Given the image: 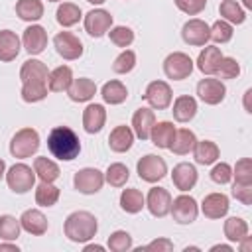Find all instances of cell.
<instances>
[{"mask_svg": "<svg viewBox=\"0 0 252 252\" xmlns=\"http://www.w3.org/2000/svg\"><path fill=\"white\" fill-rule=\"evenodd\" d=\"M144 207H146V197L142 195L140 189H124L120 193V209L122 211L130 213V215H136Z\"/></svg>", "mask_w": 252, "mask_h": 252, "instance_id": "1f68e13d", "label": "cell"}, {"mask_svg": "<svg viewBox=\"0 0 252 252\" xmlns=\"http://www.w3.org/2000/svg\"><path fill=\"white\" fill-rule=\"evenodd\" d=\"M53 45H55V51L67 61H75L83 55V41L71 32H59L53 37Z\"/></svg>", "mask_w": 252, "mask_h": 252, "instance_id": "30bf717a", "label": "cell"}, {"mask_svg": "<svg viewBox=\"0 0 252 252\" xmlns=\"http://www.w3.org/2000/svg\"><path fill=\"white\" fill-rule=\"evenodd\" d=\"M6 175V163H4V159H0V179Z\"/></svg>", "mask_w": 252, "mask_h": 252, "instance_id": "680465c9", "label": "cell"}, {"mask_svg": "<svg viewBox=\"0 0 252 252\" xmlns=\"http://www.w3.org/2000/svg\"><path fill=\"white\" fill-rule=\"evenodd\" d=\"M238 242H240V250H242V252H250V248H252V238H250L248 234H246L242 240H238Z\"/></svg>", "mask_w": 252, "mask_h": 252, "instance_id": "db71d44e", "label": "cell"}, {"mask_svg": "<svg viewBox=\"0 0 252 252\" xmlns=\"http://www.w3.org/2000/svg\"><path fill=\"white\" fill-rule=\"evenodd\" d=\"M242 4H244V8H248V10L252 8V0H242Z\"/></svg>", "mask_w": 252, "mask_h": 252, "instance_id": "94428289", "label": "cell"}, {"mask_svg": "<svg viewBox=\"0 0 252 252\" xmlns=\"http://www.w3.org/2000/svg\"><path fill=\"white\" fill-rule=\"evenodd\" d=\"M132 144H134V132H132V128L126 126V124L116 126V128L110 132V136H108V146H110V150L116 152V154L128 152V150L132 148Z\"/></svg>", "mask_w": 252, "mask_h": 252, "instance_id": "603a6c76", "label": "cell"}, {"mask_svg": "<svg viewBox=\"0 0 252 252\" xmlns=\"http://www.w3.org/2000/svg\"><path fill=\"white\" fill-rule=\"evenodd\" d=\"M22 43H24V47H26V51L30 55H39L47 47V32H45V28L39 26V24L28 26L24 30Z\"/></svg>", "mask_w": 252, "mask_h": 252, "instance_id": "5bb4252c", "label": "cell"}, {"mask_svg": "<svg viewBox=\"0 0 252 252\" xmlns=\"http://www.w3.org/2000/svg\"><path fill=\"white\" fill-rule=\"evenodd\" d=\"M59 199V187H55L53 183L41 181L35 187V203L39 207H53Z\"/></svg>", "mask_w": 252, "mask_h": 252, "instance_id": "8d00e7d4", "label": "cell"}, {"mask_svg": "<svg viewBox=\"0 0 252 252\" xmlns=\"http://www.w3.org/2000/svg\"><path fill=\"white\" fill-rule=\"evenodd\" d=\"M219 14L224 22L228 24H244L246 20V12L242 10V6L236 2V0H222L220 6H219Z\"/></svg>", "mask_w": 252, "mask_h": 252, "instance_id": "d590c367", "label": "cell"}, {"mask_svg": "<svg viewBox=\"0 0 252 252\" xmlns=\"http://www.w3.org/2000/svg\"><path fill=\"white\" fill-rule=\"evenodd\" d=\"M47 150L61 161H71L81 154V140L69 126H55L47 136Z\"/></svg>", "mask_w": 252, "mask_h": 252, "instance_id": "6da1fadb", "label": "cell"}, {"mask_svg": "<svg viewBox=\"0 0 252 252\" xmlns=\"http://www.w3.org/2000/svg\"><path fill=\"white\" fill-rule=\"evenodd\" d=\"M197 94L199 98L205 102V104H219L224 100V94H226V87L220 79H201L197 83Z\"/></svg>", "mask_w": 252, "mask_h": 252, "instance_id": "4fadbf2b", "label": "cell"}, {"mask_svg": "<svg viewBox=\"0 0 252 252\" xmlns=\"http://www.w3.org/2000/svg\"><path fill=\"white\" fill-rule=\"evenodd\" d=\"M16 14L24 22H37L43 16V2L41 0H18Z\"/></svg>", "mask_w": 252, "mask_h": 252, "instance_id": "d6a6232c", "label": "cell"}, {"mask_svg": "<svg viewBox=\"0 0 252 252\" xmlns=\"http://www.w3.org/2000/svg\"><path fill=\"white\" fill-rule=\"evenodd\" d=\"M248 234V222L240 217H228L224 220V236L230 242H238Z\"/></svg>", "mask_w": 252, "mask_h": 252, "instance_id": "74e56055", "label": "cell"}, {"mask_svg": "<svg viewBox=\"0 0 252 252\" xmlns=\"http://www.w3.org/2000/svg\"><path fill=\"white\" fill-rule=\"evenodd\" d=\"M195 142H197L195 132L189 130V128H181V130H175V136H173V142H171L169 150L177 156H185V154L193 152Z\"/></svg>", "mask_w": 252, "mask_h": 252, "instance_id": "f546056e", "label": "cell"}, {"mask_svg": "<svg viewBox=\"0 0 252 252\" xmlns=\"http://www.w3.org/2000/svg\"><path fill=\"white\" fill-rule=\"evenodd\" d=\"M171 112H173V118L177 122H189L197 114V100L189 94H181V96L175 98Z\"/></svg>", "mask_w": 252, "mask_h": 252, "instance_id": "83f0119b", "label": "cell"}, {"mask_svg": "<svg viewBox=\"0 0 252 252\" xmlns=\"http://www.w3.org/2000/svg\"><path fill=\"white\" fill-rule=\"evenodd\" d=\"M209 33H211V39H213L215 43H226V41L232 39L234 30H232V24H228V22H224V20L220 18V20H217L213 26H209Z\"/></svg>", "mask_w": 252, "mask_h": 252, "instance_id": "7bdbcfd3", "label": "cell"}, {"mask_svg": "<svg viewBox=\"0 0 252 252\" xmlns=\"http://www.w3.org/2000/svg\"><path fill=\"white\" fill-rule=\"evenodd\" d=\"M73 185L79 193L83 195H93L98 193L104 185V173L98 171L96 167H83L75 173L73 177Z\"/></svg>", "mask_w": 252, "mask_h": 252, "instance_id": "52a82bcc", "label": "cell"}, {"mask_svg": "<svg viewBox=\"0 0 252 252\" xmlns=\"http://www.w3.org/2000/svg\"><path fill=\"white\" fill-rule=\"evenodd\" d=\"M33 171H35V177L47 183H53L55 179H59V165L45 156L33 159Z\"/></svg>", "mask_w": 252, "mask_h": 252, "instance_id": "e575fe53", "label": "cell"}, {"mask_svg": "<svg viewBox=\"0 0 252 252\" xmlns=\"http://www.w3.org/2000/svg\"><path fill=\"white\" fill-rule=\"evenodd\" d=\"M67 94L73 102H89L96 94V85H94L93 79L79 77V79L71 81V85L67 89Z\"/></svg>", "mask_w": 252, "mask_h": 252, "instance_id": "ffe728a7", "label": "cell"}, {"mask_svg": "<svg viewBox=\"0 0 252 252\" xmlns=\"http://www.w3.org/2000/svg\"><path fill=\"white\" fill-rule=\"evenodd\" d=\"M173 220L177 224H191L197 215H199V207L197 201L191 195H177L175 199H171V209H169Z\"/></svg>", "mask_w": 252, "mask_h": 252, "instance_id": "ba28073f", "label": "cell"}, {"mask_svg": "<svg viewBox=\"0 0 252 252\" xmlns=\"http://www.w3.org/2000/svg\"><path fill=\"white\" fill-rule=\"evenodd\" d=\"M222 59V53H220V47L217 45H205L197 57V69L203 73V75H215L217 69H219V63Z\"/></svg>", "mask_w": 252, "mask_h": 252, "instance_id": "7402d4cb", "label": "cell"}, {"mask_svg": "<svg viewBox=\"0 0 252 252\" xmlns=\"http://www.w3.org/2000/svg\"><path fill=\"white\" fill-rule=\"evenodd\" d=\"M71 81H73V71H71V67L59 65V67H55V69L49 73V77H47V89L53 91V93H63V91L69 89Z\"/></svg>", "mask_w": 252, "mask_h": 252, "instance_id": "f1b7e54d", "label": "cell"}, {"mask_svg": "<svg viewBox=\"0 0 252 252\" xmlns=\"http://www.w3.org/2000/svg\"><path fill=\"white\" fill-rule=\"evenodd\" d=\"M112 28V14L104 8H94L85 14V32L93 37H102Z\"/></svg>", "mask_w": 252, "mask_h": 252, "instance_id": "9c48e42d", "label": "cell"}, {"mask_svg": "<svg viewBox=\"0 0 252 252\" xmlns=\"http://www.w3.org/2000/svg\"><path fill=\"white\" fill-rule=\"evenodd\" d=\"M193 156H195V161L199 165H211V163H215L219 159L220 150L211 140H201V142L197 140L195 146H193Z\"/></svg>", "mask_w": 252, "mask_h": 252, "instance_id": "4316f807", "label": "cell"}, {"mask_svg": "<svg viewBox=\"0 0 252 252\" xmlns=\"http://www.w3.org/2000/svg\"><path fill=\"white\" fill-rule=\"evenodd\" d=\"M55 18H57V24L63 26V28H71L75 24H79V20L83 18V12L77 4L73 2H61L57 12H55Z\"/></svg>", "mask_w": 252, "mask_h": 252, "instance_id": "836d02e7", "label": "cell"}, {"mask_svg": "<svg viewBox=\"0 0 252 252\" xmlns=\"http://www.w3.org/2000/svg\"><path fill=\"white\" fill-rule=\"evenodd\" d=\"M45 96H47V83H39V81L22 83V98L26 102H39Z\"/></svg>", "mask_w": 252, "mask_h": 252, "instance_id": "ab89813d", "label": "cell"}, {"mask_svg": "<svg viewBox=\"0 0 252 252\" xmlns=\"http://www.w3.org/2000/svg\"><path fill=\"white\" fill-rule=\"evenodd\" d=\"M230 209V203H228V197L224 193H209L203 203H201V211L207 219H222Z\"/></svg>", "mask_w": 252, "mask_h": 252, "instance_id": "2e32d148", "label": "cell"}, {"mask_svg": "<svg viewBox=\"0 0 252 252\" xmlns=\"http://www.w3.org/2000/svg\"><path fill=\"white\" fill-rule=\"evenodd\" d=\"M0 252H20V248L6 240V242H0Z\"/></svg>", "mask_w": 252, "mask_h": 252, "instance_id": "f5cc1de1", "label": "cell"}, {"mask_svg": "<svg viewBox=\"0 0 252 252\" xmlns=\"http://www.w3.org/2000/svg\"><path fill=\"white\" fill-rule=\"evenodd\" d=\"M85 252H102L104 250V246H100V244H85V248H83Z\"/></svg>", "mask_w": 252, "mask_h": 252, "instance_id": "9f6ffc18", "label": "cell"}, {"mask_svg": "<svg viewBox=\"0 0 252 252\" xmlns=\"http://www.w3.org/2000/svg\"><path fill=\"white\" fill-rule=\"evenodd\" d=\"M173 136H175V126L173 122L169 120H161V122H156L152 126V132H150V140L154 146L158 148H163V150H169L171 142H173Z\"/></svg>", "mask_w": 252, "mask_h": 252, "instance_id": "cb8c5ba5", "label": "cell"}, {"mask_svg": "<svg viewBox=\"0 0 252 252\" xmlns=\"http://www.w3.org/2000/svg\"><path fill=\"white\" fill-rule=\"evenodd\" d=\"M47 77H49V71H47L45 63L39 59H28V61H24V65L20 69L22 83H30V81L47 83Z\"/></svg>", "mask_w": 252, "mask_h": 252, "instance_id": "484cf974", "label": "cell"}, {"mask_svg": "<svg viewBox=\"0 0 252 252\" xmlns=\"http://www.w3.org/2000/svg\"><path fill=\"white\" fill-rule=\"evenodd\" d=\"M173 2L183 14H189V16L201 14L207 6V0H173Z\"/></svg>", "mask_w": 252, "mask_h": 252, "instance_id": "681fc988", "label": "cell"}, {"mask_svg": "<svg viewBox=\"0 0 252 252\" xmlns=\"http://www.w3.org/2000/svg\"><path fill=\"white\" fill-rule=\"evenodd\" d=\"M20 230H22L20 219H16L12 215L0 217V238L2 240H16L20 236Z\"/></svg>", "mask_w": 252, "mask_h": 252, "instance_id": "60d3db41", "label": "cell"}, {"mask_svg": "<svg viewBox=\"0 0 252 252\" xmlns=\"http://www.w3.org/2000/svg\"><path fill=\"white\" fill-rule=\"evenodd\" d=\"M108 248L112 252H126L132 248V236L126 230H114L108 236Z\"/></svg>", "mask_w": 252, "mask_h": 252, "instance_id": "bcb514c9", "label": "cell"}, {"mask_svg": "<svg viewBox=\"0 0 252 252\" xmlns=\"http://www.w3.org/2000/svg\"><path fill=\"white\" fill-rule=\"evenodd\" d=\"M181 37L185 43L189 45H195V47H203L207 45V41L211 39V33H209V24L199 20V18H193V20H187L181 28Z\"/></svg>", "mask_w": 252, "mask_h": 252, "instance_id": "8fae6325", "label": "cell"}, {"mask_svg": "<svg viewBox=\"0 0 252 252\" xmlns=\"http://www.w3.org/2000/svg\"><path fill=\"white\" fill-rule=\"evenodd\" d=\"M154 124H156V114H154L152 108L142 106L132 116V132L140 140H150V132H152Z\"/></svg>", "mask_w": 252, "mask_h": 252, "instance_id": "d6986e66", "label": "cell"}, {"mask_svg": "<svg viewBox=\"0 0 252 252\" xmlns=\"http://www.w3.org/2000/svg\"><path fill=\"white\" fill-rule=\"evenodd\" d=\"M100 94H102V100L106 104H122L128 98V89L120 81H108L102 85Z\"/></svg>", "mask_w": 252, "mask_h": 252, "instance_id": "4dcf8cb0", "label": "cell"}, {"mask_svg": "<svg viewBox=\"0 0 252 252\" xmlns=\"http://www.w3.org/2000/svg\"><path fill=\"white\" fill-rule=\"evenodd\" d=\"M136 169H138L140 179H144L148 183H158V181H161L167 175V163H165V159L159 158V156H156V154H146L138 161Z\"/></svg>", "mask_w": 252, "mask_h": 252, "instance_id": "5b68a950", "label": "cell"}, {"mask_svg": "<svg viewBox=\"0 0 252 252\" xmlns=\"http://www.w3.org/2000/svg\"><path fill=\"white\" fill-rule=\"evenodd\" d=\"M63 230H65V236L71 240V242H89L91 238L96 236V230H98V222H96V217L89 211H75L71 213L67 219H65V224H63Z\"/></svg>", "mask_w": 252, "mask_h": 252, "instance_id": "7a4b0ae2", "label": "cell"}, {"mask_svg": "<svg viewBox=\"0 0 252 252\" xmlns=\"http://www.w3.org/2000/svg\"><path fill=\"white\" fill-rule=\"evenodd\" d=\"M171 181L183 193L189 191V189H193L195 183H197V169H195V165L193 163H187V161L177 163L173 167V171H171Z\"/></svg>", "mask_w": 252, "mask_h": 252, "instance_id": "e0dca14e", "label": "cell"}, {"mask_svg": "<svg viewBox=\"0 0 252 252\" xmlns=\"http://www.w3.org/2000/svg\"><path fill=\"white\" fill-rule=\"evenodd\" d=\"M20 224H22V228L26 232H30L33 236L45 234L47 232V226H49L45 215L39 209H28V211H24L22 217H20Z\"/></svg>", "mask_w": 252, "mask_h": 252, "instance_id": "ac0fdd59", "label": "cell"}, {"mask_svg": "<svg viewBox=\"0 0 252 252\" xmlns=\"http://www.w3.org/2000/svg\"><path fill=\"white\" fill-rule=\"evenodd\" d=\"M250 96H252V89H248L246 93H244V110L250 114L252 112V106H250Z\"/></svg>", "mask_w": 252, "mask_h": 252, "instance_id": "11a10c76", "label": "cell"}, {"mask_svg": "<svg viewBox=\"0 0 252 252\" xmlns=\"http://www.w3.org/2000/svg\"><path fill=\"white\" fill-rule=\"evenodd\" d=\"M134 67H136V53L132 49H122V53L112 63V71L118 73V75H126Z\"/></svg>", "mask_w": 252, "mask_h": 252, "instance_id": "f6af8a7d", "label": "cell"}, {"mask_svg": "<svg viewBox=\"0 0 252 252\" xmlns=\"http://www.w3.org/2000/svg\"><path fill=\"white\" fill-rule=\"evenodd\" d=\"M39 150V134L33 128H22L12 136L10 154L18 159H26Z\"/></svg>", "mask_w": 252, "mask_h": 252, "instance_id": "3957f363", "label": "cell"}, {"mask_svg": "<svg viewBox=\"0 0 252 252\" xmlns=\"http://www.w3.org/2000/svg\"><path fill=\"white\" fill-rule=\"evenodd\" d=\"M47 2H61V0H47Z\"/></svg>", "mask_w": 252, "mask_h": 252, "instance_id": "6125c7cd", "label": "cell"}, {"mask_svg": "<svg viewBox=\"0 0 252 252\" xmlns=\"http://www.w3.org/2000/svg\"><path fill=\"white\" fill-rule=\"evenodd\" d=\"M20 37L12 30H0V61H14L20 53Z\"/></svg>", "mask_w": 252, "mask_h": 252, "instance_id": "d4e9b609", "label": "cell"}, {"mask_svg": "<svg viewBox=\"0 0 252 252\" xmlns=\"http://www.w3.org/2000/svg\"><path fill=\"white\" fill-rule=\"evenodd\" d=\"M128 177H130V171H128V167H126L124 163H120V161L110 163L108 169H106V173H104V181H106L108 185H112V187H124L126 181H128Z\"/></svg>", "mask_w": 252, "mask_h": 252, "instance_id": "f35d334b", "label": "cell"}, {"mask_svg": "<svg viewBox=\"0 0 252 252\" xmlns=\"http://www.w3.org/2000/svg\"><path fill=\"white\" fill-rule=\"evenodd\" d=\"M142 250H158V252L163 250V252H169V250H173V242L169 238H156V240L148 242L146 246L138 248V252H142Z\"/></svg>", "mask_w": 252, "mask_h": 252, "instance_id": "816d5d0a", "label": "cell"}, {"mask_svg": "<svg viewBox=\"0 0 252 252\" xmlns=\"http://www.w3.org/2000/svg\"><path fill=\"white\" fill-rule=\"evenodd\" d=\"M144 98L148 100V104L156 110H165L169 104H171V87L165 83V81H152L148 87H146V93H144Z\"/></svg>", "mask_w": 252, "mask_h": 252, "instance_id": "7c38bea8", "label": "cell"}, {"mask_svg": "<svg viewBox=\"0 0 252 252\" xmlns=\"http://www.w3.org/2000/svg\"><path fill=\"white\" fill-rule=\"evenodd\" d=\"M108 37H110V41H112L116 47L126 49V47H130L132 41H134V32H132V28H128V26H114V28L108 30Z\"/></svg>", "mask_w": 252, "mask_h": 252, "instance_id": "b9f144b4", "label": "cell"}, {"mask_svg": "<svg viewBox=\"0 0 252 252\" xmlns=\"http://www.w3.org/2000/svg\"><path fill=\"white\" fill-rule=\"evenodd\" d=\"M232 197H236V201H240L242 205H252V183L250 185L234 183L232 185Z\"/></svg>", "mask_w": 252, "mask_h": 252, "instance_id": "f907efd6", "label": "cell"}, {"mask_svg": "<svg viewBox=\"0 0 252 252\" xmlns=\"http://www.w3.org/2000/svg\"><path fill=\"white\" fill-rule=\"evenodd\" d=\"M215 75H219V79H236L240 75V65H238V61L234 57H224L222 55Z\"/></svg>", "mask_w": 252, "mask_h": 252, "instance_id": "7dc6e473", "label": "cell"}, {"mask_svg": "<svg viewBox=\"0 0 252 252\" xmlns=\"http://www.w3.org/2000/svg\"><path fill=\"white\" fill-rule=\"evenodd\" d=\"M89 4H94V6H98V4H104L106 0H87Z\"/></svg>", "mask_w": 252, "mask_h": 252, "instance_id": "91938a15", "label": "cell"}, {"mask_svg": "<svg viewBox=\"0 0 252 252\" xmlns=\"http://www.w3.org/2000/svg\"><path fill=\"white\" fill-rule=\"evenodd\" d=\"M163 73L167 75V79L183 81L193 73V59L183 51H173L163 61Z\"/></svg>", "mask_w": 252, "mask_h": 252, "instance_id": "8992f818", "label": "cell"}, {"mask_svg": "<svg viewBox=\"0 0 252 252\" xmlns=\"http://www.w3.org/2000/svg\"><path fill=\"white\" fill-rule=\"evenodd\" d=\"M146 207L148 211L158 217V219H163L165 215H169V209H171V195L167 189L163 187H152L148 197H146Z\"/></svg>", "mask_w": 252, "mask_h": 252, "instance_id": "9a60e30c", "label": "cell"}, {"mask_svg": "<svg viewBox=\"0 0 252 252\" xmlns=\"http://www.w3.org/2000/svg\"><path fill=\"white\" fill-rule=\"evenodd\" d=\"M6 183L14 193H28L33 185H35V171L26 165V163H14L8 171H6Z\"/></svg>", "mask_w": 252, "mask_h": 252, "instance_id": "277c9868", "label": "cell"}, {"mask_svg": "<svg viewBox=\"0 0 252 252\" xmlns=\"http://www.w3.org/2000/svg\"><path fill=\"white\" fill-rule=\"evenodd\" d=\"M232 179L234 183L250 185L252 183V159L250 158H240L232 169Z\"/></svg>", "mask_w": 252, "mask_h": 252, "instance_id": "ee69618b", "label": "cell"}, {"mask_svg": "<svg viewBox=\"0 0 252 252\" xmlns=\"http://www.w3.org/2000/svg\"><path fill=\"white\" fill-rule=\"evenodd\" d=\"M104 122H106V110H104L102 104L93 102L83 110V128H85V132L96 134V132L102 130Z\"/></svg>", "mask_w": 252, "mask_h": 252, "instance_id": "44dd1931", "label": "cell"}, {"mask_svg": "<svg viewBox=\"0 0 252 252\" xmlns=\"http://www.w3.org/2000/svg\"><path fill=\"white\" fill-rule=\"evenodd\" d=\"M211 179H213L215 183H219V185L228 183V181L232 179V167H230L226 161L217 163V165L211 169Z\"/></svg>", "mask_w": 252, "mask_h": 252, "instance_id": "c3c4849f", "label": "cell"}, {"mask_svg": "<svg viewBox=\"0 0 252 252\" xmlns=\"http://www.w3.org/2000/svg\"><path fill=\"white\" fill-rule=\"evenodd\" d=\"M211 250H213V252H217V250H222V252H232V246H230V244H215V246H211Z\"/></svg>", "mask_w": 252, "mask_h": 252, "instance_id": "6f0895ef", "label": "cell"}]
</instances>
